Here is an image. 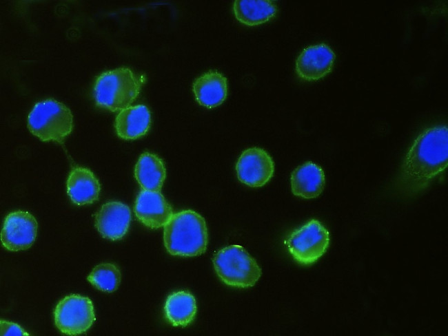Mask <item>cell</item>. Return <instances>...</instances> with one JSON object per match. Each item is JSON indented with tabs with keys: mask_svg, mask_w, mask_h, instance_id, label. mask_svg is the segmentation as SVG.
I'll use <instances>...</instances> for the list:
<instances>
[{
	"mask_svg": "<svg viewBox=\"0 0 448 336\" xmlns=\"http://www.w3.org/2000/svg\"><path fill=\"white\" fill-rule=\"evenodd\" d=\"M87 280L97 289L103 292L112 293L118 288L121 280V274L116 264L101 263L94 267Z\"/></svg>",
	"mask_w": 448,
	"mask_h": 336,
	"instance_id": "ffe728a7",
	"label": "cell"
},
{
	"mask_svg": "<svg viewBox=\"0 0 448 336\" xmlns=\"http://www.w3.org/2000/svg\"><path fill=\"white\" fill-rule=\"evenodd\" d=\"M144 81L126 67L104 72L94 83L95 103L99 107L111 112L121 111L135 101Z\"/></svg>",
	"mask_w": 448,
	"mask_h": 336,
	"instance_id": "3957f363",
	"label": "cell"
},
{
	"mask_svg": "<svg viewBox=\"0 0 448 336\" xmlns=\"http://www.w3.org/2000/svg\"><path fill=\"white\" fill-rule=\"evenodd\" d=\"M238 179L251 187L265 185L273 176L274 163L269 154L260 147L244 150L236 165Z\"/></svg>",
	"mask_w": 448,
	"mask_h": 336,
	"instance_id": "9c48e42d",
	"label": "cell"
},
{
	"mask_svg": "<svg viewBox=\"0 0 448 336\" xmlns=\"http://www.w3.org/2000/svg\"><path fill=\"white\" fill-rule=\"evenodd\" d=\"M233 12L241 23L255 26L272 19L277 7L274 1L269 0H236L234 2Z\"/></svg>",
	"mask_w": 448,
	"mask_h": 336,
	"instance_id": "d6986e66",
	"label": "cell"
},
{
	"mask_svg": "<svg viewBox=\"0 0 448 336\" xmlns=\"http://www.w3.org/2000/svg\"><path fill=\"white\" fill-rule=\"evenodd\" d=\"M134 211L137 219L152 229L164 227L173 215L170 204L160 191L144 189L136 197Z\"/></svg>",
	"mask_w": 448,
	"mask_h": 336,
	"instance_id": "8fae6325",
	"label": "cell"
},
{
	"mask_svg": "<svg viewBox=\"0 0 448 336\" xmlns=\"http://www.w3.org/2000/svg\"><path fill=\"white\" fill-rule=\"evenodd\" d=\"M293 258L300 264L316 262L327 251L329 233L318 220L312 219L292 231L285 242Z\"/></svg>",
	"mask_w": 448,
	"mask_h": 336,
	"instance_id": "8992f818",
	"label": "cell"
},
{
	"mask_svg": "<svg viewBox=\"0 0 448 336\" xmlns=\"http://www.w3.org/2000/svg\"><path fill=\"white\" fill-rule=\"evenodd\" d=\"M54 324L62 333L79 335L86 332L95 321L92 300L78 294L61 299L54 311Z\"/></svg>",
	"mask_w": 448,
	"mask_h": 336,
	"instance_id": "52a82bcc",
	"label": "cell"
},
{
	"mask_svg": "<svg viewBox=\"0 0 448 336\" xmlns=\"http://www.w3.org/2000/svg\"><path fill=\"white\" fill-rule=\"evenodd\" d=\"M0 335H29L21 326L17 324L5 319L0 321Z\"/></svg>",
	"mask_w": 448,
	"mask_h": 336,
	"instance_id": "44dd1931",
	"label": "cell"
},
{
	"mask_svg": "<svg viewBox=\"0 0 448 336\" xmlns=\"http://www.w3.org/2000/svg\"><path fill=\"white\" fill-rule=\"evenodd\" d=\"M207 242L205 220L194 211L189 209L176 213L164 226V245L172 255H201L207 249Z\"/></svg>",
	"mask_w": 448,
	"mask_h": 336,
	"instance_id": "7a4b0ae2",
	"label": "cell"
},
{
	"mask_svg": "<svg viewBox=\"0 0 448 336\" xmlns=\"http://www.w3.org/2000/svg\"><path fill=\"white\" fill-rule=\"evenodd\" d=\"M150 124L149 109L144 105H136L120 111L116 117L114 127L121 138L135 140L147 133Z\"/></svg>",
	"mask_w": 448,
	"mask_h": 336,
	"instance_id": "9a60e30c",
	"label": "cell"
},
{
	"mask_svg": "<svg viewBox=\"0 0 448 336\" xmlns=\"http://www.w3.org/2000/svg\"><path fill=\"white\" fill-rule=\"evenodd\" d=\"M448 129L437 125L422 131L409 146L396 181L404 196L425 190L447 167Z\"/></svg>",
	"mask_w": 448,
	"mask_h": 336,
	"instance_id": "6da1fadb",
	"label": "cell"
},
{
	"mask_svg": "<svg viewBox=\"0 0 448 336\" xmlns=\"http://www.w3.org/2000/svg\"><path fill=\"white\" fill-rule=\"evenodd\" d=\"M192 90L199 105L207 108H214L225 100L228 90L227 81L221 73L210 70L195 79Z\"/></svg>",
	"mask_w": 448,
	"mask_h": 336,
	"instance_id": "4fadbf2b",
	"label": "cell"
},
{
	"mask_svg": "<svg viewBox=\"0 0 448 336\" xmlns=\"http://www.w3.org/2000/svg\"><path fill=\"white\" fill-rule=\"evenodd\" d=\"M325 178L323 169L312 162L297 167L291 174V188L294 195L310 199L323 191Z\"/></svg>",
	"mask_w": 448,
	"mask_h": 336,
	"instance_id": "2e32d148",
	"label": "cell"
},
{
	"mask_svg": "<svg viewBox=\"0 0 448 336\" xmlns=\"http://www.w3.org/2000/svg\"><path fill=\"white\" fill-rule=\"evenodd\" d=\"M131 221L129 207L121 202L110 201L103 204L95 216V227L101 235L111 240L123 238Z\"/></svg>",
	"mask_w": 448,
	"mask_h": 336,
	"instance_id": "7c38bea8",
	"label": "cell"
},
{
	"mask_svg": "<svg viewBox=\"0 0 448 336\" xmlns=\"http://www.w3.org/2000/svg\"><path fill=\"white\" fill-rule=\"evenodd\" d=\"M67 193L77 205L92 204L99 196L100 183L89 169L76 167L70 171L66 183Z\"/></svg>",
	"mask_w": 448,
	"mask_h": 336,
	"instance_id": "5bb4252c",
	"label": "cell"
},
{
	"mask_svg": "<svg viewBox=\"0 0 448 336\" xmlns=\"http://www.w3.org/2000/svg\"><path fill=\"white\" fill-rule=\"evenodd\" d=\"M30 132L42 141L61 143L73 129V116L63 103L46 99L36 103L28 118Z\"/></svg>",
	"mask_w": 448,
	"mask_h": 336,
	"instance_id": "277c9868",
	"label": "cell"
},
{
	"mask_svg": "<svg viewBox=\"0 0 448 336\" xmlns=\"http://www.w3.org/2000/svg\"><path fill=\"white\" fill-rule=\"evenodd\" d=\"M38 224L29 212L17 210L8 213L1 231L3 246L10 251L29 249L34 242Z\"/></svg>",
	"mask_w": 448,
	"mask_h": 336,
	"instance_id": "ba28073f",
	"label": "cell"
},
{
	"mask_svg": "<svg viewBox=\"0 0 448 336\" xmlns=\"http://www.w3.org/2000/svg\"><path fill=\"white\" fill-rule=\"evenodd\" d=\"M196 311V299L187 291L170 294L164 305L165 319L174 326H188L194 321Z\"/></svg>",
	"mask_w": 448,
	"mask_h": 336,
	"instance_id": "e0dca14e",
	"label": "cell"
},
{
	"mask_svg": "<svg viewBox=\"0 0 448 336\" xmlns=\"http://www.w3.org/2000/svg\"><path fill=\"white\" fill-rule=\"evenodd\" d=\"M134 176L142 189L160 191L166 176L163 161L154 154L144 152L135 165Z\"/></svg>",
	"mask_w": 448,
	"mask_h": 336,
	"instance_id": "ac0fdd59",
	"label": "cell"
},
{
	"mask_svg": "<svg viewBox=\"0 0 448 336\" xmlns=\"http://www.w3.org/2000/svg\"><path fill=\"white\" fill-rule=\"evenodd\" d=\"M335 59V53L328 45H310L298 55L296 61V73L300 78L307 81L319 80L332 70Z\"/></svg>",
	"mask_w": 448,
	"mask_h": 336,
	"instance_id": "30bf717a",
	"label": "cell"
},
{
	"mask_svg": "<svg viewBox=\"0 0 448 336\" xmlns=\"http://www.w3.org/2000/svg\"><path fill=\"white\" fill-rule=\"evenodd\" d=\"M214 270L225 284L237 288L253 286L261 275L256 260L241 245L220 249L213 258Z\"/></svg>",
	"mask_w": 448,
	"mask_h": 336,
	"instance_id": "5b68a950",
	"label": "cell"
}]
</instances>
